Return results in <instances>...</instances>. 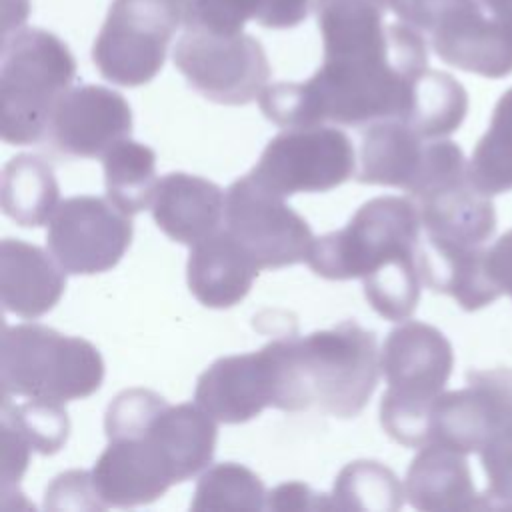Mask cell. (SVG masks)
<instances>
[{
  "mask_svg": "<svg viewBox=\"0 0 512 512\" xmlns=\"http://www.w3.org/2000/svg\"><path fill=\"white\" fill-rule=\"evenodd\" d=\"M266 508L272 510H334L332 496L314 494L302 482H284L276 486L268 498Z\"/></svg>",
  "mask_w": 512,
  "mask_h": 512,
  "instance_id": "obj_38",
  "label": "cell"
},
{
  "mask_svg": "<svg viewBox=\"0 0 512 512\" xmlns=\"http://www.w3.org/2000/svg\"><path fill=\"white\" fill-rule=\"evenodd\" d=\"M70 48L42 28H18L2 38L0 136L6 144L46 142L52 112L72 88Z\"/></svg>",
  "mask_w": 512,
  "mask_h": 512,
  "instance_id": "obj_3",
  "label": "cell"
},
{
  "mask_svg": "<svg viewBox=\"0 0 512 512\" xmlns=\"http://www.w3.org/2000/svg\"><path fill=\"white\" fill-rule=\"evenodd\" d=\"M488 246L444 248L420 238L418 266L422 282L440 294H448L464 310H478L502 296L490 262Z\"/></svg>",
  "mask_w": 512,
  "mask_h": 512,
  "instance_id": "obj_20",
  "label": "cell"
},
{
  "mask_svg": "<svg viewBox=\"0 0 512 512\" xmlns=\"http://www.w3.org/2000/svg\"><path fill=\"white\" fill-rule=\"evenodd\" d=\"M322 56L320 68L302 82L318 126L404 120L414 86L428 70L424 36L404 22L388 24L370 44Z\"/></svg>",
  "mask_w": 512,
  "mask_h": 512,
  "instance_id": "obj_1",
  "label": "cell"
},
{
  "mask_svg": "<svg viewBox=\"0 0 512 512\" xmlns=\"http://www.w3.org/2000/svg\"><path fill=\"white\" fill-rule=\"evenodd\" d=\"M2 492H12L18 488L20 478L28 468L30 458V444L26 438L2 418Z\"/></svg>",
  "mask_w": 512,
  "mask_h": 512,
  "instance_id": "obj_37",
  "label": "cell"
},
{
  "mask_svg": "<svg viewBox=\"0 0 512 512\" xmlns=\"http://www.w3.org/2000/svg\"><path fill=\"white\" fill-rule=\"evenodd\" d=\"M60 204L54 168L36 154L12 156L2 170V210L20 226L50 222Z\"/></svg>",
  "mask_w": 512,
  "mask_h": 512,
  "instance_id": "obj_25",
  "label": "cell"
},
{
  "mask_svg": "<svg viewBox=\"0 0 512 512\" xmlns=\"http://www.w3.org/2000/svg\"><path fill=\"white\" fill-rule=\"evenodd\" d=\"M466 456L436 442L422 446L404 480L410 506L424 512L482 510V496L476 492Z\"/></svg>",
  "mask_w": 512,
  "mask_h": 512,
  "instance_id": "obj_19",
  "label": "cell"
},
{
  "mask_svg": "<svg viewBox=\"0 0 512 512\" xmlns=\"http://www.w3.org/2000/svg\"><path fill=\"white\" fill-rule=\"evenodd\" d=\"M468 112L464 86L448 72L428 68L416 82L406 122L424 140L446 138L460 128Z\"/></svg>",
  "mask_w": 512,
  "mask_h": 512,
  "instance_id": "obj_27",
  "label": "cell"
},
{
  "mask_svg": "<svg viewBox=\"0 0 512 512\" xmlns=\"http://www.w3.org/2000/svg\"><path fill=\"white\" fill-rule=\"evenodd\" d=\"M46 510H104L108 508L96 492L92 472L68 470L58 474L44 492Z\"/></svg>",
  "mask_w": 512,
  "mask_h": 512,
  "instance_id": "obj_35",
  "label": "cell"
},
{
  "mask_svg": "<svg viewBox=\"0 0 512 512\" xmlns=\"http://www.w3.org/2000/svg\"><path fill=\"white\" fill-rule=\"evenodd\" d=\"M420 238L414 200L378 196L364 202L344 228L314 238L306 264L326 280L364 278L392 258L416 254Z\"/></svg>",
  "mask_w": 512,
  "mask_h": 512,
  "instance_id": "obj_5",
  "label": "cell"
},
{
  "mask_svg": "<svg viewBox=\"0 0 512 512\" xmlns=\"http://www.w3.org/2000/svg\"><path fill=\"white\" fill-rule=\"evenodd\" d=\"M426 142L402 120L368 124L360 138L356 180L408 190L420 172Z\"/></svg>",
  "mask_w": 512,
  "mask_h": 512,
  "instance_id": "obj_22",
  "label": "cell"
},
{
  "mask_svg": "<svg viewBox=\"0 0 512 512\" xmlns=\"http://www.w3.org/2000/svg\"><path fill=\"white\" fill-rule=\"evenodd\" d=\"M388 8L400 18V22L430 34L440 22L456 14L460 8L474 0H386Z\"/></svg>",
  "mask_w": 512,
  "mask_h": 512,
  "instance_id": "obj_36",
  "label": "cell"
},
{
  "mask_svg": "<svg viewBox=\"0 0 512 512\" xmlns=\"http://www.w3.org/2000/svg\"><path fill=\"white\" fill-rule=\"evenodd\" d=\"M66 288V270L50 252L18 238L0 242V298L6 312L34 320L50 312Z\"/></svg>",
  "mask_w": 512,
  "mask_h": 512,
  "instance_id": "obj_16",
  "label": "cell"
},
{
  "mask_svg": "<svg viewBox=\"0 0 512 512\" xmlns=\"http://www.w3.org/2000/svg\"><path fill=\"white\" fill-rule=\"evenodd\" d=\"M266 488L256 472L238 462H222L208 468L194 490L190 508L200 510H262Z\"/></svg>",
  "mask_w": 512,
  "mask_h": 512,
  "instance_id": "obj_30",
  "label": "cell"
},
{
  "mask_svg": "<svg viewBox=\"0 0 512 512\" xmlns=\"http://www.w3.org/2000/svg\"><path fill=\"white\" fill-rule=\"evenodd\" d=\"M488 262L498 288L512 298V228L490 246Z\"/></svg>",
  "mask_w": 512,
  "mask_h": 512,
  "instance_id": "obj_39",
  "label": "cell"
},
{
  "mask_svg": "<svg viewBox=\"0 0 512 512\" xmlns=\"http://www.w3.org/2000/svg\"><path fill=\"white\" fill-rule=\"evenodd\" d=\"M168 408V402L146 388L122 390L106 408L104 432L108 440L140 438Z\"/></svg>",
  "mask_w": 512,
  "mask_h": 512,
  "instance_id": "obj_33",
  "label": "cell"
},
{
  "mask_svg": "<svg viewBox=\"0 0 512 512\" xmlns=\"http://www.w3.org/2000/svg\"><path fill=\"white\" fill-rule=\"evenodd\" d=\"M478 454L488 482L482 508L512 510V432L492 438Z\"/></svg>",
  "mask_w": 512,
  "mask_h": 512,
  "instance_id": "obj_34",
  "label": "cell"
},
{
  "mask_svg": "<svg viewBox=\"0 0 512 512\" xmlns=\"http://www.w3.org/2000/svg\"><path fill=\"white\" fill-rule=\"evenodd\" d=\"M92 480L108 508L150 504L174 484L164 460L146 436L108 440L92 468Z\"/></svg>",
  "mask_w": 512,
  "mask_h": 512,
  "instance_id": "obj_15",
  "label": "cell"
},
{
  "mask_svg": "<svg viewBox=\"0 0 512 512\" xmlns=\"http://www.w3.org/2000/svg\"><path fill=\"white\" fill-rule=\"evenodd\" d=\"M364 296L370 306L392 322L408 320L420 300L422 274L418 266V252L388 260L378 270L362 278Z\"/></svg>",
  "mask_w": 512,
  "mask_h": 512,
  "instance_id": "obj_31",
  "label": "cell"
},
{
  "mask_svg": "<svg viewBox=\"0 0 512 512\" xmlns=\"http://www.w3.org/2000/svg\"><path fill=\"white\" fill-rule=\"evenodd\" d=\"M226 194L202 176L166 174L152 202L156 226L174 242L194 246L224 226Z\"/></svg>",
  "mask_w": 512,
  "mask_h": 512,
  "instance_id": "obj_17",
  "label": "cell"
},
{
  "mask_svg": "<svg viewBox=\"0 0 512 512\" xmlns=\"http://www.w3.org/2000/svg\"><path fill=\"white\" fill-rule=\"evenodd\" d=\"M260 268L252 256L224 230L190 248L186 280L192 296L206 308H230L252 288Z\"/></svg>",
  "mask_w": 512,
  "mask_h": 512,
  "instance_id": "obj_18",
  "label": "cell"
},
{
  "mask_svg": "<svg viewBox=\"0 0 512 512\" xmlns=\"http://www.w3.org/2000/svg\"><path fill=\"white\" fill-rule=\"evenodd\" d=\"M468 386L438 394L430 410V442L464 454L512 432V368L470 370Z\"/></svg>",
  "mask_w": 512,
  "mask_h": 512,
  "instance_id": "obj_11",
  "label": "cell"
},
{
  "mask_svg": "<svg viewBox=\"0 0 512 512\" xmlns=\"http://www.w3.org/2000/svg\"><path fill=\"white\" fill-rule=\"evenodd\" d=\"M274 382L264 346L212 362L198 378L194 400L216 422L242 424L272 406Z\"/></svg>",
  "mask_w": 512,
  "mask_h": 512,
  "instance_id": "obj_14",
  "label": "cell"
},
{
  "mask_svg": "<svg viewBox=\"0 0 512 512\" xmlns=\"http://www.w3.org/2000/svg\"><path fill=\"white\" fill-rule=\"evenodd\" d=\"M2 418L8 420L38 454H56L68 440L70 420L62 402L46 398H28L12 404L2 398Z\"/></svg>",
  "mask_w": 512,
  "mask_h": 512,
  "instance_id": "obj_32",
  "label": "cell"
},
{
  "mask_svg": "<svg viewBox=\"0 0 512 512\" xmlns=\"http://www.w3.org/2000/svg\"><path fill=\"white\" fill-rule=\"evenodd\" d=\"M102 168L106 196L122 212L134 216L152 206L160 180L150 146L124 138L102 156Z\"/></svg>",
  "mask_w": 512,
  "mask_h": 512,
  "instance_id": "obj_26",
  "label": "cell"
},
{
  "mask_svg": "<svg viewBox=\"0 0 512 512\" xmlns=\"http://www.w3.org/2000/svg\"><path fill=\"white\" fill-rule=\"evenodd\" d=\"M174 66L206 100L244 106L268 86L270 64L262 44L242 32H212L184 26L174 48Z\"/></svg>",
  "mask_w": 512,
  "mask_h": 512,
  "instance_id": "obj_7",
  "label": "cell"
},
{
  "mask_svg": "<svg viewBox=\"0 0 512 512\" xmlns=\"http://www.w3.org/2000/svg\"><path fill=\"white\" fill-rule=\"evenodd\" d=\"M356 162L352 140L340 128H284L266 144L250 174L282 196L328 192L354 176Z\"/></svg>",
  "mask_w": 512,
  "mask_h": 512,
  "instance_id": "obj_9",
  "label": "cell"
},
{
  "mask_svg": "<svg viewBox=\"0 0 512 512\" xmlns=\"http://www.w3.org/2000/svg\"><path fill=\"white\" fill-rule=\"evenodd\" d=\"M336 510L394 512L404 504V486L398 476L376 460H354L346 464L332 488Z\"/></svg>",
  "mask_w": 512,
  "mask_h": 512,
  "instance_id": "obj_29",
  "label": "cell"
},
{
  "mask_svg": "<svg viewBox=\"0 0 512 512\" xmlns=\"http://www.w3.org/2000/svg\"><path fill=\"white\" fill-rule=\"evenodd\" d=\"M132 216L108 196L60 200L48 222V252L68 274H100L114 268L132 240Z\"/></svg>",
  "mask_w": 512,
  "mask_h": 512,
  "instance_id": "obj_10",
  "label": "cell"
},
{
  "mask_svg": "<svg viewBox=\"0 0 512 512\" xmlns=\"http://www.w3.org/2000/svg\"><path fill=\"white\" fill-rule=\"evenodd\" d=\"M380 366L388 382L386 394L426 404L444 392L454 368V352L438 328L406 320L390 330L380 352Z\"/></svg>",
  "mask_w": 512,
  "mask_h": 512,
  "instance_id": "obj_13",
  "label": "cell"
},
{
  "mask_svg": "<svg viewBox=\"0 0 512 512\" xmlns=\"http://www.w3.org/2000/svg\"><path fill=\"white\" fill-rule=\"evenodd\" d=\"M182 18L180 0H112L92 46L94 66L114 84H148L162 70Z\"/></svg>",
  "mask_w": 512,
  "mask_h": 512,
  "instance_id": "obj_6",
  "label": "cell"
},
{
  "mask_svg": "<svg viewBox=\"0 0 512 512\" xmlns=\"http://www.w3.org/2000/svg\"><path fill=\"white\" fill-rule=\"evenodd\" d=\"M468 176L488 196L512 190V88L498 98L488 130L472 150Z\"/></svg>",
  "mask_w": 512,
  "mask_h": 512,
  "instance_id": "obj_28",
  "label": "cell"
},
{
  "mask_svg": "<svg viewBox=\"0 0 512 512\" xmlns=\"http://www.w3.org/2000/svg\"><path fill=\"white\" fill-rule=\"evenodd\" d=\"M284 198L250 172L226 190L224 230L252 256L260 270L306 262L310 254L314 234Z\"/></svg>",
  "mask_w": 512,
  "mask_h": 512,
  "instance_id": "obj_8",
  "label": "cell"
},
{
  "mask_svg": "<svg viewBox=\"0 0 512 512\" xmlns=\"http://www.w3.org/2000/svg\"><path fill=\"white\" fill-rule=\"evenodd\" d=\"M158 450L174 484L204 470L216 450V420L198 404L168 406L144 434Z\"/></svg>",
  "mask_w": 512,
  "mask_h": 512,
  "instance_id": "obj_21",
  "label": "cell"
},
{
  "mask_svg": "<svg viewBox=\"0 0 512 512\" xmlns=\"http://www.w3.org/2000/svg\"><path fill=\"white\" fill-rule=\"evenodd\" d=\"M492 16L512 26V0H480Z\"/></svg>",
  "mask_w": 512,
  "mask_h": 512,
  "instance_id": "obj_40",
  "label": "cell"
},
{
  "mask_svg": "<svg viewBox=\"0 0 512 512\" xmlns=\"http://www.w3.org/2000/svg\"><path fill=\"white\" fill-rule=\"evenodd\" d=\"M274 400L284 412L316 408L336 418H354L376 390L382 366L376 334L354 320L306 336L272 340L266 346Z\"/></svg>",
  "mask_w": 512,
  "mask_h": 512,
  "instance_id": "obj_2",
  "label": "cell"
},
{
  "mask_svg": "<svg viewBox=\"0 0 512 512\" xmlns=\"http://www.w3.org/2000/svg\"><path fill=\"white\" fill-rule=\"evenodd\" d=\"M132 110L116 90L84 84L58 100L46 142L70 158H102L116 142L130 138Z\"/></svg>",
  "mask_w": 512,
  "mask_h": 512,
  "instance_id": "obj_12",
  "label": "cell"
},
{
  "mask_svg": "<svg viewBox=\"0 0 512 512\" xmlns=\"http://www.w3.org/2000/svg\"><path fill=\"white\" fill-rule=\"evenodd\" d=\"M182 24L212 32H242L248 20L264 28L298 26L310 12L312 0H180Z\"/></svg>",
  "mask_w": 512,
  "mask_h": 512,
  "instance_id": "obj_24",
  "label": "cell"
},
{
  "mask_svg": "<svg viewBox=\"0 0 512 512\" xmlns=\"http://www.w3.org/2000/svg\"><path fill=\"white\" fill-rule=\"evenodd\" d=\"M446 64L484 78L512 74V26L496 16L478 14L464 26L430 38Z\"/></svg>",
  "mask_w": 512,
  "mask_h": 512,
  "instance_id": "obj_23",
  "label": "cell"
},
{
  "mask_svg": "<svg viewBox=\"0 0 512 512\" xmlns=\"http://www.w3.org/2000/svg\"><path fill=\"white\" fill-rule=\"evenodd\" d=\"M102 378L104 362L92 342L34 322L4 326L2 398H46L64 404L92 396Z\"/></svg>",
  "mask_w": 512,
  "mask_h": 512,
  "instance_id": "obj_4",
  "label": "cell"
}]
</instances>
